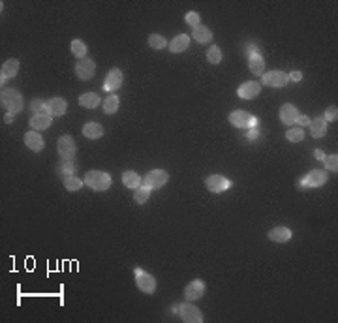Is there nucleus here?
Returning <instances> with one entry per match:
<instances>
[{
	"label": "nucleus",
	"mask_w": 338,
	"mask_h": 323,
	"mask_svg": "<svg viewBox=\"0 0 338 323\" xmlns=\"http://www.w3.org/2000/svg\"><path fill=\"white\" fill-rule=\"evenodd\" d=\"M84 184L96 192H105L111 186V177L105 171H88L84 175Z\"/></svg>",
	"instance_id": "obj_1"
},
{
	"label": "nucleus",
	"mask_w": 338,
	"mask_h": 323,
	"mask_svg": "<svg viewBox=\"0 0 338 323\" xmlns=\"http://www.w3.org/2000/svg\"><path fill=\"white\" fill-rule=\"evenodd\" d=\"M2 105L8 109V113H17L23 109V96L13 88H2Z\"/></svg>",
	"instance_id": "obj_2"
},
{
	"label": "nucleus",
	"mask_w": 338,
	"mask_h": 323,
	"mask_svg": "<svg viewBox=\"0 0 338 323\" xmlns=\"http://www.w3.org/2000/svg\"><path fill=\"white\" fill-rule=\"evenodd\" d=\"M261 83L265 86H272V88H282L289 83V76L282 70H272V72H267L263 74Z\"/></svg>",
	"instance_id": "obj_3"
},
{
	"label": "nucleus",
	"mask_w": 338,
	"mask_h": 323,
	"mask_svg": "<svg viewBox=\"0 0 338 323\" xmlns=\"http://www.w3.org/2000/svg\"><path fill=\"white\" fill-rule=\"evenodd\" d=\"M168 179H169L168 171H164V169L149 171V173L143 177V186H147L149 190H158V188H162L166 182H168Z\"/></svg>",
	"instance_id": "obj_4"
},
{
	"label": "nucleus",
	"mask_w": 338,
	"mask_h": 323,
	"mask_svg": "<svg viewBox=\"0 0 338 323\" xmlns=\"http://www.w3.org/2000/svg\"><path fill=\"white\" fill-rule=\"evenodd\" d=\"M135 284L147 295H151V293L156 291V278L152 276L151 272H145L141 269H135Z\"/></svg>",
	"instance_id": "obj_5"
},
{
	"label": "nucleus",
	"mask_w": 338,
	"mask_h": 323,
	"mask_svg": "<svg viewBox=\"0 0 338 323\" xmlns=\"http://www.w3.org/2000/svg\"><path fill=\"white\" fill-rule=\"evenodd\" d=\"M76 141L72 136H62L57 141V151H59L60 160H74L76 156Z\"/></svg>",
	"instance_id": "obj_6"
},
{
	"label": "nucleus",
	"mask_w": 338,
	"mask_h": 323,
	"mask_svg": "<svg viewBox=\"0 0 338 323\" xmlns=\"http://www.w3.org/2000/svg\"><path fill=\"white\" fill-rule=\"evenodd\" d=\"M229 122L237 128H250L254 126V124H257V120H255V117H254L252 113L241 111V109L233 111V113L229 115Z\"/></svg>",
	"instance_id": "obj_7"
},
{
	"label": "nucleus",
	"mask_w": 338,
	"mask_h": 323,
	"mask_svg": "<svg viewBox=\"0 0 338 323\" xmlns=\"http://www.w3.org/2000/svg\"><path fill=\"white\" fill-rule=\"evenodd\" d=\"M205 186L209 188V192L212 194H222L231 186V180H228L224 175H211L205 179Z\"/></svg>",
	"instance_id": "obj_8"
},
{
	"label": "nucleus",
	"mask_w": 338,
	"mask_h": 323,
	"mask_svg": "<svg viewBox=\"0 0 338 323\" xmlns=\"http://www.w3.org/2000/svg\"><path fill=\"white\" fill-rule=\"evenodd\" d=\"M76 74L81 81H90L94 77V74H96V64H94V60L86 59V57L81 59L76 66Z\"/></svg>",
	"instance_id": "obj_9"
},
{
	"label": "nucleus",
	"mask_w": 338,
	"mask_h": 323,
	"mask_svg": "<svg viewBox=\"0 0 338 323\" xmlns=\"http://www.w3.org/2000/svg\"><path fill=\"white\" fill-rule=\"evenodd\" d=\"M180 318H182L186 323H201L203 322V314L199 312V308L194 306L192 303H186V305L180 306Z\"/></svg>",
	"instance_id": "obj_10"
},
{
	"label": "nucleus",
	"mask_w": 338,
	"mask_h": 323,
	"mask_svg": "<svg viewBox=\"0 0 338 323\" xmlns=\"http://www.w3.org/2000/svg\"><path fill=\"white\" fill-rule=\"evenodd\" d=\"M203 295H205V282L199 280V278L192 280L184 288V297L188 299V301H197V299H201Z\"/></svg>",
	"instance_id": "obj_11"
},
{
	"label": "nucleus",
	"mask_w": 338,
	"mask_h": 323,
	"mask_svg": "<svg viewBox=\"0 0 338 323\" xmlns=\"http://www.w3.org/2000/svg\"><path fill=\"white\" fill-rule=\"evenodd\" d=\"M325 182H327V173L323 169H312L303 180H301V184H304V186H312V188L323 186Z\"/></svg>",
	"instance_id": "obj_12"
},
{
	"label": "nucleus",
	"mask_w": 338,
	"mask_h": 323,
	"mask_svg": "<svg viewBox=\"0 0 338 323\" xmlns=\"http://www.w3.org/2000/svg\"><path fill=\"white\" fill-rule=\"evenodd\" d=\"M259 90H261V85H259L257 81H246V83H243V85L239 86L237 94H239V98H243V100H252V98H255V96L259 94Z\"/></svg>",
	"instance_id": "obj_13"
},
{
	"label": "nucleus",
	"mask_w": 338,
	"mask_h": 323,
	"mask_svg": "<svg viewBox=\"0 0 338 323\" xmlns=\"http://www.w3.org/2000/svg\"><path fill=\"white\" fill-rule=\"evenodd\" d=\"M297 119H299V109H297L295 105H291V103H284V105L280 107V120H282L286 126L295 124Z\"/></svg>",
	"instance_id": "obj_14"
},
{
	"label": "nucleus",
	"mask_w": 338,
	"mask_h": 323,
	"mask_svg": "<svg viewBox=\"0 0 338 323\" xmlns=\"http://www.w3.org/2000/svg\"><path fill=\"white\" fill-rule=\"evenodd\" d=\"M122 79H124V76H122V72L118 68H113L107 74V77H105V81H103V88L109 92V90H117V88H120V85H122Z\"/></svg>",
	"instance_id": "obj_15"
},
{
	"label": "nucleus",
	"mask_w": 338,
	"mask_h": 323,
	"mask_svg": "<svg viewBox=\"0 0 338 323\" xmlns=\"http://www.w3.org/2000/svg\"><path fill=\"white\" fill-rule=\"evenodd\" d=\"M19 74V60L17 59H9L2 64V72H0V77H2V86L8 79H13V77Z\"/></svg>",
	"instance_id": "obj_16"
},
{
	"label": "nucleus",
	"mask_w": 338,
	"mask_h": 323,
	"mask_svg": "<svg viewBox=\"0 0 338 323\" xmlns=\"http://www.w3.org/2000/svg\"><path fill=\"white\" fill-rule=\"evenodd\" d=\"M68 109V103L64 98H51L49 102H47V111H49L51 117H60V115H64Z\"/></svg>",
	"instance_id": "obj_17"
},
{
	"label": "nucleus",
	"mask_w": 338,
	"mask_h": 323,
	"mask_svg": "<svg viewBox=\"0 0 338 323\" xmlns=\"http://www.w3.org/2000/svg\"><path fill=\"white\" fill-rule=\"evenodd\" d=\"M25 145L30 149V151H34V153H40L43 149V137L36 132V130H32V132H26L25 134Z\"/></svg>",
	"instance_id": "obj_18"
},
{
	"label": "nucleus",
	"mask_w": 338,
	"mask_h": 323,
	"mask_svg": "<svg viewBox=\"0 0 338 323\" xmlns=\"http://www.w3.org/2000/svg\"><path fill=\"white\" fill-rule=\"evenodd\" d=\"M310 136L314 137V139H320V137H323L325 134H327V120L323 119V117H318V119L310 120Z\"/></svg>",
	"instance_id": "obj_19"
},
{
	"label": "nucleus",
	"mask_w": 338,
	"mask_h": 323,
	"mask_svg": "<svg viewBox=\"0 0 338 323\" xmlns=\"http://www.w3.org/2000/svg\"><path fill=\"white\" fill-rule=\"evenodd\" d=\"M51 122H53V117H51L49 113H47V115H32V117H30V120H28L30 128H32V130H36V132L49 128Z\"/></svg>",
	"instance_id": "obj_20"
},
{
	"label": "nucleus",
	"mask_w": 338,
	"mask_h": 323,
	"mask_svg": "<svg viewBox=\"0 0 338 323\" xmlns=\"http://www.w3.org/2000/svg\"><path fill=\"white\" fill-rule=\"evenodd\" d=\"M267 237L270 239V241H274V242H287L289 239L293 237V233H291V230L289 228H284V226H278V228H274V230L269 231V235Z\"/></svg>",
	"instance_id": "obj_21"
},
{
	"label": "nucleus",
	"mask_w": 338,
	"mask_h": 323,
	"mask_svg": "<svg viewBox=\"0 0 338 323\" xmlns=\"http://www.w3.org/2000/svg\"><path fill=\"white\" fill-rule=\"evenodd\" d=\"M188 45H190V36L178 34L169 42V51L171 53H182V51L188 49Z\"/></svg>",
	"instance_id": "obj_22"
},
{
	"label": "nucleus",
	"mask_w": 338,
	"mask_h": 323,
	"mask_svg": "<svg viewBox=\"0 0 338 323\" xmlns=\"http://www.w3.org/2000/svg\"><path fill=\"white\" fill-rule=\"evenodd\" d=\"M100 96L96 92H84L79 96V105H83L86 109H96L100 105Z\"/></svg>",
	"instance_id": "obj_23"
},
{
	"label": "nucleus",
	"mask_w": 338,
	"mask_h": 323,
	"mask_svg": "<svg viewBox=\"0 0 338 323\" xmlns=\"http://www.w3.org/2000/svg\"><path fill=\"white\" fill-rule=\"evenodd\" d=\"M192 38H194L197 43H201V45H205V43H209L212 40V32L207 28V26H195L194 30H192Z\"/></svg>",
	"instance_id": "obj_24"
},
{
	"label": "nucleus",
	"mask_w": 338,
	"mask_h": 323,
	"mask_svg": "<svg viewBox=\"0 0 338 323\" xmlns=\"http://www.w3.org/2000/svg\"><path fill=\"white\" fill-rule=\"evenodd\" d=\"M248 70L255 74V76H263L265 72V60L263 57L257 53V55H250V60H248Z\"/></svg>",
	"instance_id": "obj_25"
},
{
	"label": "nucleus",
	"mask_w": 338,
	"mask_h": 323,
	"mask_svg": "<svg viewBox=\"0 0 338 323\" xmlns=\"http://www.w3.org/2000/svg\"><path fill=\"white\" fill-rule=\"evenodd\" d=\"M83 136L88 139H100L103 136V126L98 122H86L83 126Z\"/></svg>",
	"instance_id": "obj_26"
},
{
	"label": "nucleus",
	"mask_w": 338,
	"mask_h": 323,
	"mask_svg": "<svg viewBox=\"0 0 338 323\" xmlns=\"http://www.w3.org/2000/svg\"><path fill=\"white\" fill-rule=\"evenodd\" d=\"M122 184L126 188L135 190V188H139L143 184V179H141L135 171H124V173H122Z\"/></svg>",
	"instance_id": "obj_27"
},
{
	"label": "nucleus",
	"mask_w": 338,
	"mask_h": 323,
	"mask_svg": "<svg viewBox=\"0 0 338 323\" xmlns=\"http://www.w3.org/2000/svg\"><path fill=\"white\" fill-rule=\"evenodd\" d=\"M103 111H105V115H113V113H117L118 111V96L117 94H111V96H107V98L103 100Z\"/></svg>",
	"instance_id": "obj_28"
},
{
	"label": "nucleus",
	"mask_w": 338,
	"mask_h": 323,
	"mask_svg": "<svg viewBox=\"0 0 338 323\" xmlns=\"http://www.w3.org/2000/svg\"><path fill=\"white\" fill-rule=\"evenodd\" d=\"M84 180H81L79 177L72 175V177H64V186H66L68 192H79L83 188Z\"/></svg>",
	"instance_id": "obj_29"
},
{
	"label": "nucleus",
	"mask_w": 338,
	"mask_h": 323,
	"mask_svg": "<svg viewBox=\"0 0 338 323\" xmlns=\"http://www.w3.org/2000/svg\"><path fill=\"white\" fill-rule=\"evenodd\" d=\"M286 139L289 143H301L304 139V130L303 128H291V130H287Z\"/></svg>",
	"instance_id": "obj_30"
},
{
	"label": "nucleus",
	"mask_w": 338,
	"mask_h": 323,
	"mask_svg": "<svg viewBox=\"0 0 338 323\" xmlns=\"http://www.w3.org/2000/svg\"><path fill=\"white\" fill-rule=\"evenodd\" d=\"M149 196H151V190L147 186H141L139 188H135V192H134V201L135 203H139V205H143L147 203V199H149Z\"/></svg>",
	"instance_id": "obj_31"
},
{
	"label": "nucleus",
	"mask_w": 338,
	"mask_h": 323,
	"mask_svg": "<svg viewBox=\"0 0 338 323\" xmlns=\"http://www.w3.org/2000/svg\"><path fill=\"white\" fill-rule=\"evenodd\" d=\"M149 45L152 49H164V47H168V40L162 34H151L149 36Z\"/></svg>",
	"instance_id": "obj_32"
},
{
	"label": "nucleus",
	"mask_w": 338,
	"mask_h": 323,
	"mask_svg": "<svg viewBox=\"0 0 338 323\" xmlns=\"http://www.w3.org/2000/svg\"><path fill=\"white\" fill-rule=\"evenodd\" d=\"M72 53H74V57H77L79 60L84 59V55H86V45H84V42L74 40V42H72Z\"/></svg>",
	"instance_id": "obj_33"
},
{
	"label": "nucleus",
	"mask_w": 338,
	"mask_h": 323,
	"mask_svg": "<svg viewBox=\"0 0 338 323\" xmlns=\"http://www.w3.org/2000/svg\"><path fill=\"white\" fill-rule=\"evenodd\" d=\"M207 60H209L211 64H220V62H222V51H220L218 45H212L211 49L207 51Z\"/></svg>",
	"instance_id": "obj_34"
},
{
	"label": "nucleus",
	"mask_w": 338,
	"mask_h": 323,
	"mask_svg": "<svg viewBox=\"0 0 338 323\" xmlns=\"http://www.w3.org/2000/svg\"><path fill=\"white\" fill-rule=\"evenodd\" d=\"M32 115H47V102H42V100H34L32 102Z\"/></svg>",
	"instance_id": "obj_35"
},
{
	"label": "nucleus",
	"mask_w": 338,
	"mask_h": 323,
	"mask_svg": "<svg viewBox=\"0 0 338 323\" xmlns=\"http://www.w3.org/2000/svg\"><path fill=\"white\" fill-rule=\"evenodd\" d=\"M323 160H325V167H327V169H331V171H335V173H337V171H338V156H337V154L325 156Z\"/></svg>",
	"instance_id": "obj_36"
},
{
	"label": "nucleus",
	"mask_w": 338,
	"mask_h": 323,
	"mask_svg": "<svg viewBox=\"0 0 338 323\" xmlns=\"http://www.w3.org/2000/svg\"><path fill=\"white\" fill-rule=\"evenodd\" d=\"M186 23L192 26V28L199 26L201 25V17H199V13H195V11H188V13H186Z\"/></svg>",
	"instance_id": "obj_37"
},
{
	"label": "nucleus",
	"mask_w": 338,
	"mask_h": 323,
	"mask_svg": "<svg viewBox=\"0 0 338 323\" xmlns=\"http://www.w3.org/2000/svg\"><path fill=\"white\" fill-rule=\"evenodd\" d=\"M325 120H337L338 119V109L337 105H331V107H327V111H325V117H323Z\"/></svg>",
	"instance_id": "obj_38"
},
{
	"label": "nucleus",
	"mask_w": 338,
	"mask_h": 323,
	"mask_svg": "<svg viewBox=\"0 0 338 323\" xmlns=\"http://www.w3.org/2000/svg\"><path fill=\"white\" fill-rule=\"evenodd\" d=\"M289 79H293V81H301V79H303V74H301L299 70H295V72H291V74H289Z\"/></svg>",
	"instance_id": "obj_39"
},
{
	"label": "nucleus",
	"mask_w": 338,
	"mask_h": 323,
	"mask_svg": "<svg viewBox=\"0 0 338 323\" xmlns=\"http://www.w3.org/2000/svg\"><path fill=\"white\" fill-rule=\"evenodd\" d=\"M297 122H299V124H303V126H308V124H310V119H308V117H304V115H299Z\"/></svg>",
	"instance_id": "obj_40"
},
{
	"label": "nucleus",
	"mask_w": 338,
	"mask_h": 323,
	"mask_svg": "<svg viewBox=\"0 0 338 323\" xmlns=\"http://www.w3.org/2000/svg\"><path fill=\"white\" fill-rule=\"evenodd\" d=\"M11 120H13V113H8L6 115V122H11Z\"/></svg>",
	"instance_id": "obj_41"
},
{
	"label": "nucleus",
	"mask_w": 338,
	"mask_h": 323,
	"mask_svg": "<svg viewBox=\"0 0 338 323\" xmlns=\"http://www.w3.org/2000/svg\"><path fill=\"white\" fill-rule=\"evenodd\" d=\"M255 136H257V132H255V130H250V134H248V137H250V139H254Z\"/></svg>",
	"instance_id": "obj_42"
},
{
	"label": "nucleus",
	"mask_w": 338,
	"mask_h": 323,
	"mask_svg": "<svg viewBox=\"0 0 338 323\" xmlns=\"http://www.w3.org/2000/svg\"><path fill=\"white\" fill-rule=\"evenodd\" d=\"M316 156H318V158H325V154L321 153V151H316Z\"/></svg>",
	"instance_id": "obj_43"
}]
</instances>
